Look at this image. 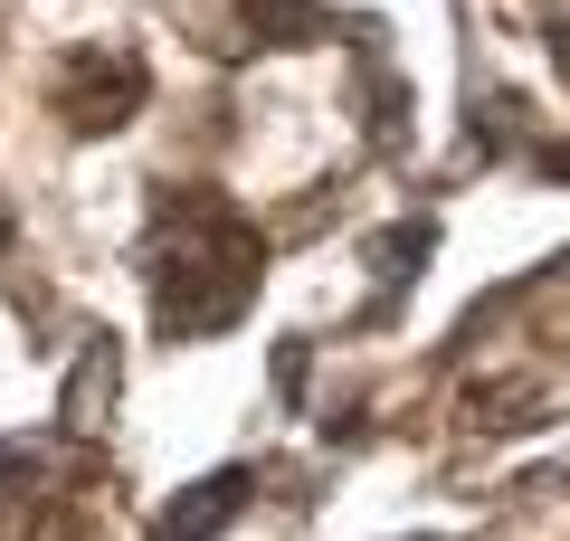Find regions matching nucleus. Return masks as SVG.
Segmentation results:
<instances>
[{
  "mask_svg": "<svg viewBox=\"0 0 570 541\" xmlns=\"http://www.w3.org/2000/svg\"><path fill=\"white\" fill-rule=\"evenodd\" d=\"M247 276H257V238L228 219H171V238L153 247V314L163 333H200V323H228L247 304Z\"/></svg>",
  "mask_w": 570,
  "mask_h": 541,
  "instance_id": "nucleus-1",
  "label": "nucleus"
},
{
  "mask_svg": "<svg viewBox=\"0 0 570 541\" xmlns=\"http://www.w3.org/2000/svg\"><path fill=\"white\" fill-rule=\"evenodd\" d=\"M134 96H142V67H105V58H77V77H67V124L77 134H115L124 115H134Z\"/></svg>",
  "mask_w": 570,
  "mask_h": 541,
  "instance_id": "nucleus-2",
  "label": "nucleus"
},
{
  "mask_svg": "<svg viewBox=\"0 0 570 541\" xmlns=\"http://www.w3.org/2000/svg\"><path fill=\"white\" fill-rule=\"evenodd\" d=\"M238 503H247V475H238V465H228V475L190 484V494L171 503V522H163V532H153V541H209V532H219L228 513H238Z\"/></svg>",
  "mask_w": 570,
  "mask_h": 541,
  "instance_id": "nucleus-3",
  "label": "nucleus"
}]
</instances>
